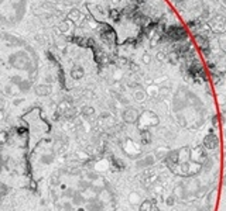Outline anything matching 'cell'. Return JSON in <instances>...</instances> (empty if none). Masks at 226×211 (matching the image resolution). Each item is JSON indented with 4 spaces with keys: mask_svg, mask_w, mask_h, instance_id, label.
Segmentation results:
<instances>
[{
    "mask_svg": "<svg viewBox=\"0 0 226 211\" xmlns=\"http://www.w3.org/2000/svg\"><path fill=\"white\" fill-rule=\"evenodd\" d=\"M204 144H205V147L208 149H215V148L218 147V144H219V139H218V137L213 134H209L205 137V141H204Z\"/></svg>",
    "mask_w": 226,
    "mask_h": 211,
    "instance_id": "obj_3",
    "label": "cell"
},
{
    "mask_svg": "<svg viewBox=\"0 0 226 211\" xmlns=\"http://www.w3.org/2000/svg\"><path fill=\"white\" fill-rule=\"evenodd\" d=\"M188 72H189V75L194 77L196 82H199V80H204V79H205V72H204V68H202V65H201L199 62H196V61H194V62L191 64V66H189Z\"/></svg>",
    "mask_w": 226,
    "mask_h": 211,
    "instance_id": "obj_2",
    "label": "cell"
},
{
    "mask_svg": "<svg viewBox=\"0 0 226 211\" xmlns=\"http://www.w3.org/2000/svg\"><path fill=\"white\" fill-rule=\"evenodd\" d=\"M164 37H167V39H173V41H181V39L187 38V30L181 26H173L167 30Z\"/></svg>",
    "mask_w": 226,
    "mask_h": 211,
    "instance_id": "obj_1",
    "label": "cell"
},
{
    "mask_svg": "<svg viewBox=\"0 0 226 211\" xmlns=\"http://www.w3.org/2000/svg\"><path fill=\"white\" fill-rule=\"evenodd\" d=\"M140 211H158V207L153 201H144L140 207Z\"/></svg>",
    "mask_w": 226,
    "mask_h": 211,
    "instance_id": "obj_6",
    "label": "cell"
},
{
    "mask_svg": "<svg viewBox=\"0 0 226 211\" xmlns=\"http://www.w3.org/2000/svg\"><path fill=\"white\" fill-rule=\"evenodd\" d=\"M123 118H124V121L126 122H134L136 120L139 118V113H137L134 109H129L127 111H124Z\"/></svg>",
    "mask_w": 226,
    "mask_h": 211,
    "instance_id": "obj_4",
    "label": "cell"
},
{
    "mask_svg": "<svg viewBox=\"0 0 226 211\" xmlns=\"http://www.w3.org/2000/svg\"><path fill=\"white\" fill-rule=\"evenodd\" d=\"M196 42H198L199 48L204 52L208 51V48H209V41H208L207 37H204V35H196Z\"/></svg>",
    "mask_w": 226,
    "mask_h": 211,
    "instance_id": "obj_5",
    "label": "cell"
}]
</instances>
